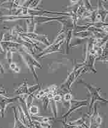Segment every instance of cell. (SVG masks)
Segmentation results:
<instances>
[{
	"label": "cell",
	"instance_id": "obj_1",
	"mask_svg": "<svg viewBox=\"0 0 108 128\" xmlns=\"http://www.w3.org/2000/svg\"><path fill=\"white\" fill-rule=\"evenodd\" d=\"M20 35H22V36H26L27 38H28L29 39H31V40H36L37 41L40 42L44 44L45 45H50V42L48 41V39L47 38V36H45V35H40V34H37L34 33V32H23V33L20 34Z\"/></svg>",
	"mask_w": 108,
	"mask_h": 128
},
{
	"label": "cell",
	"instance_id": "obj_2",
	"mask_svg": "<svg viewBox=\"0 0 108 128\" xmlns=\"http://www.w3.org/2000/svg\"><path fill=\"white\" fill-rule=\"evenodd\" d=\"M63 43V42H60L57 44H52L50 46H48V48H47L45 50H44L41 54L39 55V56H44L48 55L49 54H51L54 52H56L59 51V48H60V46H61L62 44Z\"/></svg>",
	"mask_w": 108,
	"mask_h": 128
},
{
	"label": "cell",
	"instance_id": "obj_3",
	"mask_svg": "<svg viewBox=\"0 0 108 128\" xmlns=\"http://www.w3.org/2000/svg\"><path fill=\"white\" fill-rule=\"evenodd\" d=\"M81 1L83 2V4L85 7L86 10H89V11H93L94 10L90 0H81Z\"/></svg>",
	"mask_w": 108,
	"mask_h": 128
},
{
	"label": "cell",
	"instance_id": "obj_4",
	"mask_svg": "<svg viewBox=\"0 0 108 128\" xmlns=\"http://www.w3.org/2000/svg\"><path fill=\"white\" fill-rule=\"evenodd\" d=\"M12 54H13V52L11 51V50H10V49L9 48V47H8V48H7L6 54V58L9 63L12 61V56H13Z\"/></svg>",
	"mask_w": 108,
	"mask_h": 128
},
{
	"label": "cell",
	"instance_id": "obj_5",
	"mask_svg": "<svg viewBox=\"0 0 108 128\" xmlns=\"http://www.w3.org/2000/svg\"><path fill=\"white\" fill-rule=\"evenodd\" d=\"M29 112L30 114L32 115H36L37 114H38L39 113V108L37 106H35V105H33V106H31L29 108Z\"/></svg>",
	"mask_w": 108,
	"mask_h": 128
},
{
	"label": "cell",
	"instance_id": "obj_6",
	"mask_svg": "<svg viewBox=\"0 0 108 128\" xmlns=\"http://www.w3.org/2000/svg\"><path fill=\"white\" fill-rule=\"evenodd\" d=\"M40 1H41V0H34L31 2V4L29 5V8L31 9H34L36 7H37Z\"/></svg>",
	"mask_w": 108,
	"mask_h": 128
},
{
	"label": "cell",
	"instance_id": "obj_7",
	"mask_svg": "<svg viewBox=\"0 0 108 128\" xmlns=\"http://www.w3.org/2000/svg\"><path fill=\"white\" fill-rule=\"evenodd\" d=\"M73 96L70 93H66L64 96V100L66 102H70L72 100Z\"/></svg>",
	"mask_w": 108,
	"mask_h": 128
},
{
	"label": "cell",
	"instance_id": "obj_8",
	"mask_svg": "<svg viewBox=\"0 0 108 128\" xmlns=\"http://www.w3.org/2000/svg\"><path fill=\"white\" fill-rule=\"evenodd\" d=\"M53 100L55 102H60L62 100V96L60 94H56L53 96Z\"/></svg>",
	"mask_w": 108,
	"mask_h": 128
},
{
	"label": "cell",
	"instance_id": "obj_9",
	"mask_svg": "<svg viewBox=\"0 0 108 128\" xmlns=\"http://www.w3.org/2000/svg\"><path fill=\"white\" fill-rule=\"evenodd\" d=\"M9 67H10V68L12 69V70H14V69L17 67V64H16L15 62H12V61L11 62H10V64H9Z\"/></svg>",
	"mask_w": 108,
	"mask_h": 128
},
{
	"label": "cell",
	"instance_id": "obj_10",
	"mask_svg": "<svg viewBox=\"0 0 108 128\" xmlns=\"http://www.w3.org/2000/svg\"><path fill=\"white\" fill-rule=\"evenodd\" d=\"M95 120H96V122H97V124H101V123H102V118H101L100 116H99V115H97V116H96V118H95Z\"/></svg>",
	"mask_w": 108,
	"mask_h": 128
},
{
	"label": "cell",
	"instance_id": "obj_11",
	"mask_svg": "<svg viewBox=\"0 0 108 128\" xmlns=\"http://www.w3.org/2000/svg\"><path fill=\"white\" fill-rule=\"evenodd\" d=\"M14 71L16 73L20 72V68H18V67H17V68H15V69H14Z\"/></svg>",
	"mask_w": 108,
	"mask_h": 128
},
{
	"label": "cell",
	"instance_id": "obj_12",
	"mask_svg": "<svg viewBox=\"0 0 108 128\" xmlns=\"http://www.w3.org/2000/svg\"><path fill=\"white\" fill-rule=\"evenodd\" d=\"M69 1H71V2L73 4H76L77 2H79V0H69Z\"/></svg>",
	"mask_w": 108,
	"mask_h": 128
},
{
	"label": "cell",
	"instance_id": "obj_13",
	"mask_svg": "<svg viewBox=\"0 0 108 128\" xmlns=\"http://www.w3.org/2000/svg\"><path fill=\"white\" fill-rule=\"evenodd\" d=\"M100 1H103V2H107V1H108V0H100Z\"/></svg>",
	"mask_w": 108,
	"mask_h": 128
}]
</instances>
